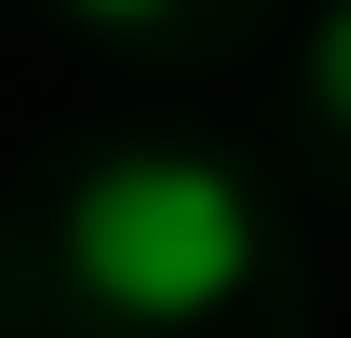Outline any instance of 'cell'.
Segmentation results:
<instances>
[{"instance_id": "obj_3", "label": "cell", "mask_w": 351, "mask_h": 338, "mask_svg": "<svg viewBox=\"0 0 351 338\" xmlns=\"http://www.w3.org/2000/svg\"><path fill=\"white\" fill-rule=\"evenodd\" d=\"M68 14H95V27H162L176 0H68Z\"/></svg>"}, {"instance_id": "obj_2", "label": "cell", "mask_w": 351, "mask_h": 338, "mask_svg": "<svg viewBox=\"0 0 351 338\" xmlns=\"http://www.w3.org/2000/svg\"><path fill=\"white\" fill-rule=\"evenodd\" d=\"M311 95H324V109L351 122V0L324 14V27H311Z\"/></svg>"}, {"instance_id": "obj_1", "label": "cell", "mask_w": 351, "mask_h": 338, "mask_svg": "<svg viewBox=\"0 0 351 338\" xmlns=\"http://www.w3.org/2000/svg\"><path fill=\"white\" fill-rule=\"evenodd\" d=\"M68 271L135 325H203L257 284V203L203 149H135L68 190Z\"/></svg>"}]
</instances>
